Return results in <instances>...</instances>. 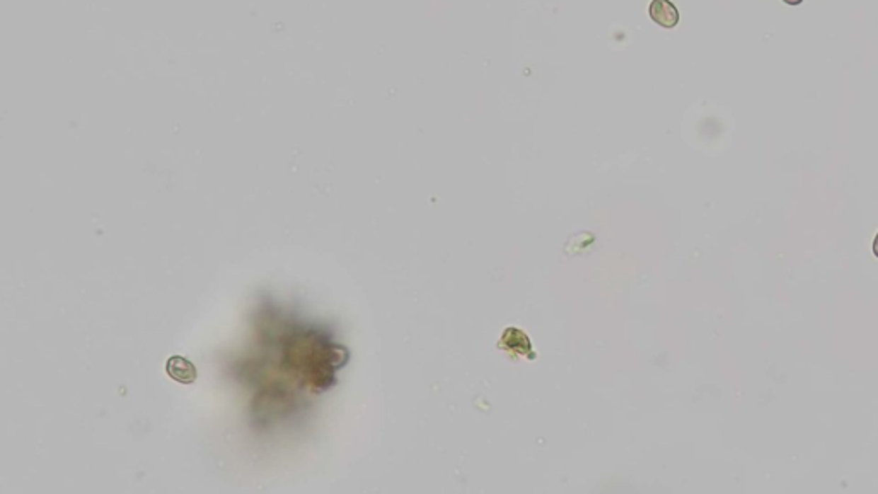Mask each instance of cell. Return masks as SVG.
Masks as SVG:
<instances>
[{
	"label": "cell",
	"mask_w": 878,
	"mask_h": 494,
	"mask_svg": "<svg viewBox=\"0 0 878 494\" xmlns=\"http://www.w3.org/2000/svg\"><path fill=\"white\" fill-rule=\"evenodd\" d=\"M873 254L878 258V234H877L875 241H873Z\"/></svg>",
	"instance_id": "obj_4"
},
{
	"label": "cell",
	"mask_w": 878,
	"mask_h": 494,
	"mask_svg": "<svg viewBox=\"0 0 878 494\" xmlns=\"http://www.w3.org/2000/svg\"><path fill=\"white\" fill-rule=\"evenodd\" d=\"M165 369H167V374L175 381L189 384L194 383L197 378V371L196 366L191 362V360L179 357V355H172L165 364Z\"/></svg>",
	"instance_id": "obj_2"
},
{
	"label": "cell",
	"mask_w": 878,
	"mask_h": 494,
	"mask_svg": "<svg viewBox=\"0 0 878 494\" xmlns=\"http://www.w3.org/2000/svg\"><path fill=\"white\" fill-rule=\"evenodd\" d=\"M649 18L657 26L673 30L679 24V9L673 0H652L649 4Z\"/></svg>",
	"instance_id": "obj_1"
},
{
	"label": "cell",
	"mask_w": 878,
	"mask_h": 494,
	"mask_svg": "<svg viewBox=\"0 0 878 494\" xmlns=\"http://www.w3.org/2000/svg\"><path fill=\"white\" fill-rule=\"evenodd\" d=\"M782 2L787 4V6H799V4H803V0H782Z\"/></svg>",
	"instance_id": "obj_3"
}]
</instances>
